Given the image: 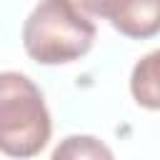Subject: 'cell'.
Listing matches in <instances>:
<instances>
[{
  "label": "cell",
  "instance_id": "1",
  "mask_svg": "<svg viewBox=\"0 0 160 160\" xmlns=\"http://www.w3.org/2000/svg\"><path fill=\"white\" fill-rule=\"evenodd\" d=\"M95 40V25L75 0H40L22 25L25 52L42 65L82 58Z\"/></svg>",
  "mask_w": 160,
  "mask_h": 160
},
{
  "label": "cell",
  "instance_id": "3",
  "mask_svg": "<svg viewBox=\"0 0 160 160\" xmlns=\"http://www.w3.org/2000/svg\"><path fill=\"white\" fill-rule=\"evenodd\" d=\"M90 15L105 18L118 32L145 40L160 32V0H78Z\"/></svg>",
  "mask_w": 160,
  "mask_h": 160
},
{
  "label": "cell",
  "instance_id": "2",
  "mask_svg": "<svg viewBox=\"0 0 160 160\" xmlns=\"http://www.w3.org/2000/svg\"><path fill=\"white\" fill-rule=\"evenodd\" d=\"M50 112L40 88L22 72H0V152L32 158L50 140Z\"/></svg>",
  "mask_w": 160,
  "mask_h": 160
},
{
  "label": "cell",
  "instance_id": "5",
  "mask_svg": "<svg viewBox=\"0 0 160 160\" xmlns=\"http://www.w3.org/2000/svg\"><path fill=\"white\" fill-rule=\"evenodd\" d=\"M50 160H115L112 150L92 135H68L58 142Z\"/></svg>",
  "mask_w": 160,
  "mask_h": 160
},
{
  "label": "cell",
  "instance_id": "4",
  "mask_svg": "<svg viewBox=\"0 0 160 160\" xmlns=\"http://www.w3.org/2000/svg\"><path fill=\"white\" fill-rule=\"evenodd\" d=\"M130 92L138 105L148 110H160V50L148 52L130 75Z\"/></svg>",
  "mask_w": 160,
  "mask_h": 160
}]
</instances>
